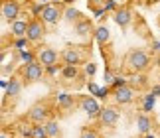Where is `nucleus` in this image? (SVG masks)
Returning <instances> with one entry per match:
<instances>
[{
  "label": "nucleus",
  "mask_w": 160,
  "mask_h": 138,
  "mask_svg": "<svg viewBox=\"0 0 160 138\" xmlns=\"http://www.w3.org/2000/svg\"><path fill=\"white\" fill-rule=\"evenodd\" d=\"M125 63H127V69H128V71L140 73V71H144V69L148 67L150 57L146 55V52H142V49H132V52H128Z\"/></svg>",
  "instance_id": "obj_1"
},
{
  "label": "nucleus",
  "mask_w": 160,
  "mask_h": 138,
  "mask_svg": "<svg viewBox=\"0 0 160 138\" xmlns=\"http://www.w3.org/2000/svg\"><path fill=\"white\" fill-rule=\"evenodd\" d=\"M42 77H44V65H42L38 59H36L34 63H28L24 67V79H26V83H36V81H40Z\"/></svg>",
  "instance_id": "obj_2"
},
{
  "label": "nucleus",
  "mask_w": 160,
  "mask_h": 138,
  "mask_svg": "<svg viewBox=\"0 0 160 138\" xmlns=\"http://www.w3.org/2000/svg\"><path fill=\"white\" fill-rule=\"evenodd\" d=\"M20 16V4L16 0H4L2 2V18L14 24Z\"/></svg>",
  "instance_id": "obj_3"
},
{
  "label": "nucleus",
  "mask_w": 160,
  "mask_h": 138,
  "mask_svg": "<svg viewBox=\"0 0 160 138\" xmlns=\"http://www.w3.org/2000/svg\"><path fill=\"white\" fill-rule=\"evenodd\" d=\"M59 18H63V12L55 4H46L44 6V10H42V22L44 24H58Z\"/></svg>",
  "instance_id": "obj_4"
},
{
  "label": "nucleus",
  "mask_w": 160,
  "mask_h": 138,
  "mask_svg": "<svg viewBox=\"0 0 160 138\" xmlns=\"http://www.w3.org/2000/svg\"><path fill=\"white\" fill-rule=\"evenodd\" d=\"M48 115H50V111H48L46 105H36V106H32V109H30L28 118H30L34 124H46V122H48Z\"/></svg>",
  "instance_id": "obj_5"
},
{
  "label": "nucleus",
  "mask_w": 160,
  "mask_h": 138,
  "mask_svg": "<svg viewBox=\"0 0 160 138\" xmlns=\"http://www.w3.org/2000/svg\"><path fill=\"white\" fill-rule=\"evenodd\" d=\"M58 57H59L58 52H55V49H52V47H44V49H40V52H38V61H40V63L44 65L46 69L58 63Z\"/></svg>",
  "instance_id": "obj_6"
},
{
  "label": "nucleus",
  "mask_w": 160,
  "mask_h": 138,
  "mask_svg": "<svg viewBox=\"0 0 160 138\" xmlns=\"http://www.w3.org/2000/svg\"><path fill=\"white\" fill-rule=\"evenodd\" d=\"M99 121L103 126H113V124H117V121H119V111L115 109V106H105V109H101L99 112Z\"/></svg>",
  "instance_id": "obj_7"
},
{
  "label": "nucleus",
  "mask_w": 160,
  "mask_h": 138,
  "mask_svg": "<svg viewBox=\"0 0 160 138\" xmlns=\"http://www.w3.org/2000/svg\"><path fill=\"white\" fill-rule=\"evenodd\" d=\"M44 34H46L44 22H40V20H32V22H30L28 34H26V37H28L30 42H40L42 37H44Z\"/></svg>",
  "instance_id": "obj_8"
},
{
  "label": "nucleus",
  "mask_w": 160,
  "mask_h": 138,
  "mask_svg": "<svg viewBox=\"0 0 160 138\" xmlns=\"http://www.w3.org/2000/svg\"><path fill=\"white\" fill-rule=\"evenodd\" d=\"M134 99V89L132 87H119V89H115V101L119 103V105H128Z\"/></svg>",
  "instance_id": "obj_9"
},
{
  "label": "nucleus",
  "mask_w": 160,
  "mask_h": 138,
  "mask_svg": "<svg viewBox=\"0 0 160 138\" xmlns=\"http://www.w3.org/2000/svg\"><path fill=\"white\" fill-rule=\"evenodd\" d=\"M79 105H81V109L87 112V115L91 118H95V116H99V112H101V106L97 105L95 99H91V97H83L81 101H79Z\"/></svg>",
  "instance_id": "obj_10"
},
{
  "label": "nucleus",
  "mask_w": 160,
  "mask_h": 138,
  "mask_svg": "<svg viewBox=\"0 0 160 138\" xmlns=\"http://www.w3.org/2000/svg\"><path fill=\"white\" fill-rule=\"evenodd\" d=\"M61 59H63L65 65H75L77 67L81 63V53H79L75 47H67V49L61 52Z\"/></svg>",
  "instance_id": "obj_11"
},
{
  "label": "nucleus",
  "mask_w": 160,
  "mask_h": 138,
  "mask_svg": "<svg viewBox=\"0 0 160 138\" xmlns=\"http://www.w3.org/2000/svg\"><path fill=\"white\" fill-rule=\"evenodd\" d=\"M28 26H30V22H26V20H16V22L10 26V34L14 36L16 40H20V37H26V34H28Z\"/></svg>",
  "instance_id": "obj_12"
},
{
  "label": "nucleus",
  "mask_w": 160,
  "mask_h": 138,
  "mask_svg": "<svg viewBox=\"0 0 160 138\" xmlns=\"http://www.w3.org/2000/svg\"><path fill=\"white\" fill-rule=\"evenodd\" d=\"M115 22L119 24L121 28H127L128 24L132 22V12L128 10V8H119L115 12Z\"/></svg>",
  "instance_id": "obj_13"
},
{
  "label": "nucleus",
  "mask_w": 160,
  "mask_h": 138,
  "mask_svg": "<svg viewBox=\"0 0 160 138\" xmlns=\"http://www.w3.org/2000/svg\"><path fill=\"white\" fill-rule=\"evenodd\" d=\"M137 128H138V132H142V134H148V130L152 128V121L146 112H138L137 115Z\"/></svg>",
  "instance_id": "obj_14"
},
{
  "label": "nucleus",
  "mask_w": 160,
  "mask_h": 138,
  "mask_svg": "<svg viewBox=\"0 0 160 138\" xmlns=\"http://www.w3.org/2000/svg\"><path fill=\"white\" fill-rule=\"evenodd\" d=\"M91 32H93V24H91L89 20H85V18L75 24V34H77V36L85 37V36H89ZM93 34H95V32H93Z\"/></svg>",
  "instance_id": "obj_15"
},
{
  "label": "nucleus",
  "mask_w": 160,
  "mask_h": 138,
  "mask_svg": "<svg viewBox=\"0 0 160 138\" xmlns=\"http://www.w3.org/2000/svg\"><path fill=\"white\" fill-rule=\"evenodd\" d=\"M20 91H22V81L16 79V77H12L8 87H6V95H8V97H18Z\"/></svg>",
  "instance_id": "obj_16"
},
{
  "label": "nucleus",
  "mask_w": 160,
  "mask_h": 138,
  "mask_svg": "<svg viewBox=\"0 0 160 138\" xmlns=\"http://www.w3.org/2000/svg\"><path fill=\"white\" fill-rule=\"evenodd\" d=\"M44 126H46V132L50 138H61V128H59L58 121H48Z\"/></svg>",
  "instance_id": "obj_17"
},
{
  "label": "nucleus",
  "mask_w": 160,
  "mask_h": 138,
  "mask_svg": "<svg viewBox=\"0 0 160 138\" xmlns=\"http://www.w3.org/2000/svg\"><path fill=\"white\" fill-rule=\"evenodd\" d=\"M95 40L105 46V43L111 40V32H109V28H107V26H99V28H97V30H95Z\"/></svg>",
  "instance_id": "obj_18"
},
{
  "label": "nucleus",
  "mask_w": 160,
  "mask_h": 138,
  "mask_svg": "<svg viewBox=\"0 0 160 138\" xmlns=\"http://www.w3.org/2000/svg\"><path fill=\"white\" fill-rule=\"evenodd\" d=\"M63 18H65V20L67 22H79V20H83V18H81V14H79V10H75V8H71V6H69V8H65L63 10Z\"/></svg>",
  "instance_id": "obj_19"
},
{
  "label": "nucleus",
  "mask_w": 160,
  "mask_h": 138,
  "mask_svg": "<svg viewBox=\"0 0 160 138\" xmlns=\"http://www.w3.org/2000/svg\"><path fill=\"white\" fill-rule=\"evenodd\" d=\"M73 103H75V101H73V95H67V93H63V95L58 97V105L63 106V109H71Z\"/></svg>",
  "instance_id": "obj_20"
},
{
  "label": "nucleus",
  "mask_w": 160,
  "mask_h": 138,
  "mask_svg": "<svg viewBox=\"0 0 160 138\" xmlns=\"http://www.w3.org/2000/svg\"><path fill=\"white\" fill-rule=\"evenodd\" d=\"M61 75H63L65 79H75L79 75V69L75 65H63V69H61Z\"/></svg>",
  "instance_id": "obj_21"
},
{
  "label": "nucleus",
  "mask_w": 160,
  "mask_h": 138,
  "mask_svg": "<svg viewBox=\"0 0 160 138\" xmlns=\"http://www.w3.org/2000/svg\"><path fill=\"white\" fill-rule=\"evenodd\" d=\"M32 138H50L48 132H46L44 124H34V126H32Z\"/></svg>",
  "instance_id": "obj_22"
},
{
  "label": "nucleus",
  "mask_w": 160,
  "mask_h": 138,
  "mask_svg": "<svg viewBox=\"0 0 160 138\" xmlns=\"http://www.w3.org/2000/svg\"><path fill=\"white\" fill-rule=\"evenodd\" d=\"M152 106H154V95H146V99H144V103H142V112H146V115H148V112L152 111Z\"/></svg>",
  "instance_id": "obj_23"
},
{
  "label": "nucleus",
  "mask_w": 160,
  "mask_h": 138,
  "mask_svg": "<svg viewBox=\"0 0 160 138\" xmlns=\"http://www.w3.org/2000/svg\"><path fill=\"white\" fill-rule=\"evenodd\" d=\"M20 57H22V61H26V65H28V63H34V61H36V55H34L32 52H20Z\"/></svg>",
  "instance_id": "obj_24"
},
{
  "label": "nucleus",
  "mask_w": 160,
  "mask_h": 138,
  "mask_svg": "<svg viewBox=\"0 0 160 138\" xmlns=\"http://www.w3.org/2000/svg\"><path fill=\"white\" fill-rule=\"evenodd\" d=\"M79 138H99V134H97L95 130H91V128H85Z\"/></svg>",
  "instance_id": "obj_25"
},
{
  "label": "nucleus",
  "mask_w": 160,
  "mask_h": 138,
  "mask_svg": "<svg viewBox=\"0 0 160 138\" xmlns=\"http://www.w3.org/2000/svg\"><path fill=\"white\" fill-rule=\"evenodd\" d=\"M28 37H20V40H16V47L20 49V52H24V47H28Z\"/></svg>",
  "instance_id": "obj_26"
},
{
  "label": "nucleus",
  "mask_w": 160,
  "mask_h": 138,
  "mask_svg": "<svg viewBox=\"0 0 160 138\" xmlns=\"http://www.w3.org/2000/svg\"><path fill=\"white\" fill-rule=\"evenodd\" d=\"M125 85H127V81H125V79L115 77V81H113V87H115V89H119V87H125Z\"/></svg>",
  "instance_id": "obj_27"
},
{
  "label": "nucleus",
  "mask_w": 160,
  "mask_h": 138,
  "mask_svg": "<svg viewBox=\"0 0 160 138\" xmlns=\"http://www.w3.org/2000/svg\"><path fill=\"white\" fill-rule=\"evenodd\" d=\"M95 71H97L95 63H87V65H85V73H87V75H95Z\"/></svg>",
  "instance_id": "obj_28"
},
{
  "label": "nucleus",
  "mask_w": 160,
  "mask_h": 138,
  "mask_svg": "<svg viewBox=\"0 0 160 138\" xmlns=\"http://www.w3.org/2000/svg\"><path fill=\"white\" fill-rule=\"evenodd\" d=\"M107 95H109V89H107V87H103V89L97 91V97H101V99H105Z\"/></svg>",
  "instance_id": "obj_29"
},
{
  "label": "nucleus",
  "mask_w": 160,
  "mask_h": 138,
  "mask_svg": "<svg viewBox=\"0 0 160 138\" xmlns=\"http://www.w3.org/2000/svg\"><path fill=\"white\" fill-rule=\"evenodd\" d=\"M58 71H59V69L55 67V65H52V67H48V73H50V75H58Z\"/></svg>",
  "instance_id": "obj_30"
},
{
  "label": "nucleus",
  "mask_w": 160,
  "mask_h": 138,
  "mask_svg": "<svg viewBox=\"0 0 160 138\" xmlns=\"http://www.w3.org/2000/svg\"><path fill=\"white\" fill-rule=\"evenodd\" d=\"M12 67H14L12 63H10V65H4V67H2V73H4V75H6V73H10V71H12Z\"/></svg>",
  "instance_id": "obj_31"
},
{
  "label": "nucleus",
  "mask_w": 160,
  "mask_h": 138,
  "mask_svg": "<svg viewBox=\"0 0 160 138\" xmlns=\"http://www.w3.org/2000/svg\"><path fill=\"white\" fill-rule=\"evenodd\" d=\"M152 95H160V85H154V87H152Z\"/></svg>",
  "instance_id": "obj_32"
},
{
  "label": "nucleus",
  "mask_w": 160,
  "mask_h": 138,
  "mask_svg": "<svg viewBox=\"0 0 160 138\" xmlns=\"http://www.w3.org/2000/svg\"><path fill=\"white\" fill-rule=\"evenodd\" d=\"M115 8V2L111 0V2H107V6H105V10H113Z\"/></svg>",
  "instance_id": "obj_33"
},
{
  "label": "nucleus",
  "mask_w": 160,
  "mask_h": 138,
  "mask_svg": "<svg viewBox=\"0 0 160 138\" xmlns=\"http://www.w3.org/2000/svg\"><path fill=\"white\" fill-rule=\"evenodd\" d=\"M154 49H156V52H160V43L158 42H154Z\"/></svg>",
  "instance_id": "obj_34"
},
{
  "label": "nucleus",
  "mask_w": 160,
  "mask_h": 138,
  "mask_svg": "<svg viewBox=\"0 0 160 138\" xmlns=\"http://www.w3.org/2000/svg\"><path fill=\"white\" fill-rule=\"evenodd\" d=\"M0 138H10V136H8V132H2V136H0Z\"/></svg>",
  "instance_id": "obj_35"
},
{
  "label": "nucleus",
  "mask_w": 160,
  "mask_h": 138,
  "mask_svg": "<svg viewBox=\"0 0 160 138\" xmlns=\"http://www.w3.org/2000/svg\"><path fill=\"white\" fill-rule=\"evenodd\" d=\"M63 2H67V4H71V2H75V0H63Z\"/></svg>",
  "instance_id": "obj_36"
},
{
  "label": "nucleus",
  "mask_w": 160,
  "mask_h": 138,
  "mask_svg": "<svg viewBox=\"0 0 160 138\" xmlns=\"http://www.w3.org/2000/svg\"><path fill=\"white\" fill-rule=\"evenodd\" d=\"M144 138H154V136H152V134H146V136H144Z\"/></svg>",
  "instance_id": "obj_37"
}]
</instances>
